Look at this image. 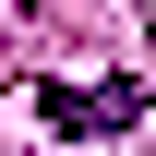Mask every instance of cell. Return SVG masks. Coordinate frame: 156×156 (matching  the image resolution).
I'll list each match as a JSON object with an SVG mask.
<instances>
[{"label":"cell","instance_id":"1","mask_svg":"<svg viewBox=\"0 0 156 156\" xmlns=\"http://www.w3.org/2000/svg\"><path fill=\"white\" fill-rule=\"evenodd\" d=\"M24 108H36L48 132H72V144H108V132L144 120V84H132V72H108V84H36Z\"/></svg>","mask_w":156,"mask_h":156}]
</instances>
